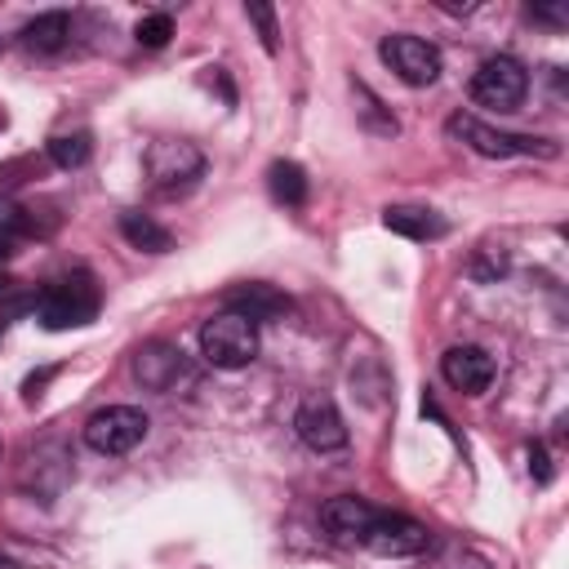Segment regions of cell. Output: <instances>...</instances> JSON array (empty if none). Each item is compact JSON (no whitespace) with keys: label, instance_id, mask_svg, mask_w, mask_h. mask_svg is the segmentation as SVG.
I'll return each instance as SVG.
<instances>
[{"label":"cell","instance_id":"4","mask_svg":"<svg viewBox=\"0 0 569 569\" xmlns=\"http://www.w3.org/2000/svg\"><path fill=\"white\" fill-rule=\"evenodd\" d=\"M133 378H138L147 391L187 396V391L200 382V369H196L191 356H182V347H173V342H142V347L133 351Z\"/></svg>","mask_w":569,"mask_h":569},{"label":"cell","instance_id":"24","mask_svg":"<svg viewBox=\"0 0 569 569\" xmlns=\"http://www.w3.org/2000/svg\"><path fill=\"white\" fill-rule=\"evenodd\" d=\"M529 18H538V22H551V27H565V22H569V13H565L560 4H529Z\"/></svg>","mask_w":569,"mask_h":569},{"label":"cell","instance_id":"12","mask_svg":"<svg viewBox=\"0 0 569 569\" xmlns=\"http://www.w3.org/2000/svg\"><path fill=\"white\" fill-rule=\"evenodd\" d=\"M222 311L231 316H244L249 325H262V320H280L289 311V293H280L276 284L267 280H249V284H236L222 293Z\"/></svg>","mask_w":569,"mask_h":569},{"label":"cell","instance_id":"16","mask_svg":"<svg viewBox=\"0 0 569 569\" xmlns=\"http://www.w3.org/2000/svg\"><path fill=\"white\" fill-rule=\"evenodd\" d=\"M120 236H124L133 249H142V253H169V249H173V236H169L151 213H138V209L120 213Z\"/></svg>","mask_w":569,"mask_h":569},{"label":"cell","instance_id":"10","mask_svg":"<svg viewBox=\"0 0 569 569\" xmlns=\"http://www.w3.org/2000/svg\"><path fill=\"white\" fill-rule=\"evenodd\" d=\"M427 542H431L427 525H418L400 511H378V520L369 525L360 547H369L373 556H418V551H427Z\"/></svg>","mask_w":569,"mask_h":569},{"label":"cell","instance_id":"28","mask_svg":"<svg viewBox=\"0 0 569 569\" xmlns=\"http://www.w3.org/2000/svg\"><path fill=\"white\" fill-rule=\"evenodd\" d=\"M9 284H13V280H4V276H0V293H4V289H9Z\"/></svg>","mask_w":569,"mask_h":569},{"label":"cell","instance_id":"1","mask_svg":"<svg viewBox=\"0 0 569 569\" xmlns=\"http://www.w3.org/2000/svg\"><path fill=\"white\" fill-rule=\"evenodd\" d=\"M445 129H449V138H458L462 147H471V151L485 156V160H511V156H538V160H551V156H560L556 142H547V138H529V133H502V129L485 124V120L471 116V111H453V116L445 120Z\"/></svg>","mask_w":569,"mask_h":569},{"label":"cell","instance_id":"27","mask_svg":"<svg viewBox=\"0 0 569 569\" xmlns=\"http://www.w3.org/2000/svg\"><path fill=\"white\" fill-rule=\"evenodd\" d=\"M0 569H18V565H13V560H9V556H0Z\"/></svg>","mask_w":569,"mask_h":569},{"label":"cell","instance_id":"23","mask_svg":"<svg viewBox=\"0 0 569 569\" xmlns=\"http://www.w3.org/2000/svg\"><path fill=\"white\" fill-rule=\"evenodd\" d=\"M529 471H533L538 485L551 480V462H547V449H542V445H529Z\"/></svg>","mask_w":569,"mask_h":569},{"label":"cell","instance_id":"9","mask_svg":"<svg viewBox=\"0 0 569 569\" xmlns=\"http://www.w3.org/2000/svg\"><path fill=\"white\" fill-rule=\"evenodd\" d=\"M293 431L316 453H333V449L347 445V422H342V413H338V405L329 396H307L298 405V413H293Z\"/></svg>","mask_w":569,"mask_h":569},{"label":"cell","instance_id":"25","mask_svg":"<svg viewBox=\"0 0 569 569\" xmlns=\"http://www.w3.org/2000/svg\"><path fill=\"white\" fill-rule=\"evenodd\" d=\"M49 378H53V369H40V373H31V378L22 382V396H27V400H36V396H40V387H44Z\"/></svg>","mask_w":569,"mask_h":569},{"label":"cell","instance_id":"22","mask_svg":"<svg viewBox=\"0 0 569 569\" xmlns=\"http://www.w3.org/2000/svg\"><path fill=\"white\" fill-rule=\"evenodd\" d=\"M356 93L365 98L360 116L369 120V129H378V133H396V129H400V124H396V116H382V102H378V98H373V93H369L365 84H356Z\"/></svg>","mask_w":569,"mask_h":569},{"label":"cell","instance_id":"15","mask_svg":"<svg viewBox=\"0 0 569 569\" xmlns=\"http://www.w3.org/2000/svg\"><path fill=\"white\" fill-rule=\"evenodd\" d=\"M18 40L31 49V53H58L67 40H71V18L62 13V9H49V13H36L22 31H18Z\"/></svg>","mask_w":569,"mask_h":569},{"label":"cell","instance_id":"13","mask_svg":"<svg viewBox=\"0 0 569 569\" xmlns=\"http://www.w3.org/2000/svg\"><path fill=\"white\" fill-rule=\"evenodd\" d=\"M378 511H382V507H373V502H365V498H356V493H338V498H329V502L320 507V525H325L338 542H365V533H369V525L378 520Z\"/></svg>","mask_w":569,"mask_h":569},{"label":"cell","instance_id":"11","mask_svg":"<svg viewBox=\"0 0 569 569\" xmlns=\"http://www.w3.org/2000/svg\"><path fill=\"white\" fill-rule=\"evenodd\" d=\"M440 373H445V382H449L453 391H462V396H480V391H489L498 365H493V356H489L485 347L462 342V347H449V351L440 356Z\"/></svg>","mask_w":569,"mask_h":569},{"label":"cell","instance_id":"2","mask_svg":"<svg viewBox=\"0 0 569 569\" xmlns=\"http://www.w3.org/2000/svg\"><path fill=\"white\" fill-rule=\"evenodd\" d=\"M36 320L44 325V329H80V325H89L93 316H98V284L84 276V271H76V276H67V280H53L49 289H40L36 293Z\"/></svg>","mask_w":569,"mask_h":569},{"label":"cell","instance_id":"19","mask_svg":"<svg viewBox=\"0 0 569 569\" xmlns=\"http://www.w3.org/2000/svg\"><path fill=\"white\" fill-rule=\"evenodd\" d=\"M0 236H44V227H40V218H36V209H27V204H0Z\"/></svg>","mask_w":569,"mask_h":569},{"label":"cell","instance_id":"21","mask_svg":"<svg viewBox=\"0 0 569 569\" xmlns=\"http://www.w3.org/2000/svg\"><path fill=\"white\" fill-rule=\"evenodd\" d=\"M244 18L258 27L262 49H267V53H276V44H280V40H276V36H280V27H276V9H271V4H244Z\"/></svg>","mask_w":569,"mask_h":569},{"label":"cell","instance_id":"3","mask_svg":"<svg viewBox=\"0 0 569 569\" xmlns=\"http://www.w3.org/2000/svg\"><path fill=\"white\" fill-rule=\"evenodd\" d=\"M142 169H147V182L160 196H178V191L196 187V178L204 173V156L187 138H156L142 156Z\"/></svg>","mask_w":569,"mask_h":569},{"label":"cell","instance_id":"20","mask_svg":"<svg viewBox=\"0 0 569 569\" xmlns=\"http://www.w3.org/2000/svg\"><path fill=\"white\" fill-rule=\"evenodd\" d=\"M133 36H138L142 49H164L169 36H173V18L169 13H142L138 27H133Z\"/></svg>","mask_w":569,"mask_h":569},{"label":"cell","instance_id":"8","mask_svg":"<svg viewBox=\"0 0 569 569\" xmlns=\"http://www.w3.org/2000/svg\"><path fill=\"white\" fill-rule=\"evenodd\" d=\"M378 58H382L405 84H413V89L436 84V76H440V53H436V44H427L422 36H409V31L382 36Z\"/></svg>","mask_w":569,"mask_h":569},{"label":"cell","instance_id":"18","mask_svg":"<svg viewBox=\"0 0 569 569\" xmlns=\"http://www.w3.org/2000/svg\"><path fill=\"white\" fill-rule=\"evenodd\" d=\"M89 151H93L89 133H58V138H49V160L58 169H80L89 160Z\"/></svg>","mask_w":569,"mask_h":569},{"label":"cell","instance_id":"14","mask_svg":"<svg viewBox=\"0 0 569 569\" xmlns=\"http://www.w3.org/2000/svg\"><path fill=\"white\" fill-rule=\"evenodd\" d=\"M382 227L405 236V240H440L449 227L436 209H422V204H387L382 209Z\"/></svg>","mask_w":569,"mask_h":569},{"label":"cell","instance_id":"5","mask_svg":"<svg viewBox=\"0 0 569 569\" xmlns=\"http://www.w3.org/2000/svg\"><path fill=\"white\" fill-rule=\"evenodd\" d=\"M200 356L213 369H244L258 356V325H249L244 316L218 311L200 325Z\"/></svg>","mask_w":569,"mask_h":569},{"label":"cell","instance_id":"26","mask_svg":"<svg viewBox=\"0 0 569 569\" xmlns=\"http://www.w3.org/2000/svg\"><path fill=\"white\" fill-rule=\"evenodd\" d=\"M13 258V240L9 236H0V262H9Z\"/></svg>","mask_w":569,"mask_h":569},{"label":"cell","instance_id":"7","mask_svg":"<svg viewBox=\"0 0 569 569\" xmlns=\"http://www.w3.org/2000/svg\"><path fill=\"white\" fill-rule=\"evenodd\" d=\"M467 89H471V98H476L480 107L516 111V107L525 102V93H529V71H525L516 58L498 53V58H485V62L476 67V76H471Z\"/></svg>","mask_w":569,"mask_h":569},{"label":"cell","instance_id":"17","mask_svg":"<svg viewBox=\"0 0 569 569\" xmlns=\"http://www.w3.org/2000/svg\"><path fill=\"white\" fill-rule=\"evenodd\" d=\"M267 187H271V196H276L280 204H289V209H302V204H307V173H302V164H293V160H271Z\"/></svg>","mask_w":569,"mask_h":569},{"label":"cell","instance_id":"6","mask_svg":"<svg viewBox=\"0 0 569 569\" xmlns=\"http://www.w3.org/2000/svg\"><path fill=\"white\" fill-rule=\"evenodd\" d=\"M147 427H151V422H147V413H142L138 405H107V409L89 413V422H84V445H89L93 453L120 458V453H129L133 445H142Z\"/></svg>","mask_w":569,"mask_h":569}]
</instances>
